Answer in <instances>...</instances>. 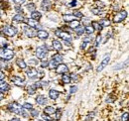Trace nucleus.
<instances>
[{
	"mask_svg": "<svg viewBox=\"0 0 129 121\" xmlns=\"http://www.w3.org/2000/svg\"><path fill=\"white\" fill-rule=\"evenodd\" d=\"M15 10L17 11L18 13H20V14H22V13H23V10H22V7H20L19 5H17V6L15 7Z\"/></svg>",
	"mask_w": 129,
	"mask_h": 121,
	"instance_id": "obj_41",
	"label": "nucleus"
},
{
	"mask_svg": "<svg viewBox=\"0 0 129 121\" xmlns=\"http://www.w3.org/2000/svg\"><path fill=\"white\" fill-rule=\"evenodd\" d=\"M3 98H4V94L2 93V91H0V101H1Z\"/></svg>",
	"mask_w": 129,
	"mask_h": 121,
	"instance_id": "obj_50",
	"label": "nucleus"
},
{
	"mask_svg": "<svg viewBox=\"0 0 129 121\" xmlns=\"http://www.w3.org/2000/svg\"><path fill=\"white\" fill-rule=\"evenodd\" d=\"M74 18H75L74 15H71V14H69V15H64V20H65L66 22H70V21H72V20H74Z\"/></svg>",
	"mask_w": 129,
	"mask_h": 121,
	"instance_id": "obj_29",
	"label": "nucleus"
},
{
	"mask_svg": "<svg viewBox=\"0 0 129 121\" xmlns=\"http://www.w3.org/2000/svg\"><path fill=\"white\" fill-rule=\"evenodd\" d=\"M48 48L46 45H44V46H40V47H38L36 49V57L38 59H40V60H44V59H46L47 57V54H48Z\"/></svg>",
	"mask_w": 129,
	"mask_h": 121,
	"instance_id": "obj_3",
	"label": "nucleus"
},
{
	"mask_svg": "<svg viewBox=\"0 0 129 121\" xmlns=\"http://www.w3.org/2000/svg\"><path fill=\"white\" fill-rule=\"evenodd\" d=\"M85 30H86V32L87 33L88 35H91L92 33L94 32V28H93V26L92 25H89V26H86V28H85Z\"/></svg>",
	"mask_w": 129,
	"mask_h": 121,
	"instance_id": "obj_27",
	"label": "nucleus"
},
{
	"mask_svg": "<svg viewBox=\"0 0 129 121\" xmlns=\"http://www.w3.org/2000/svg\"><path fill=\"white\" fill-rule=\"evenodd\" d=\"M48 65H49V62H47L46 60H42V62H41V68H43V69H44V68H47Z\"/></svg>",
	"mask_w": 129,
	"mask_h": 121,
	"instance_id": "obj_38",
	"label": "nucleus"
},
{
	"mask_svg": "<svg viewBox=\"0 0 129 121\" xmlns=\"http://www.w3.org/2000/svg\"><path fill=\"white\" fill-rule=\"evenodd\" d=\"M42 118H43V120H47V121L48 120H51V118H50L49 116H47V115H45V113L42 115Z\"/></svg>",
	"mask_w": 129,
	"mask_h": 121,
	"instance_id": "obj_47",
	"label": "nucleus"
},
{
	"mask_svg": "<svg viewBox=\"0 0 129 121\" xmlns=\"http://www.w3.org/2000/svg\"><path fill=\"white\" fill-rule=\"evenodd\" d=\"M56 119H60L61 118V115H62V110H61V108H58V109H56Z\"/></svg>",
	"mask_w": 129,
	"mask_h": 121,
	"instance_id": "obj_34",
	"label": "nucleus"
},
{
	"mask_svg": "<svg viewBox=\"0 0 129 121\" xmlns=\"http://www.w3.org/2000/svg\"><path fill=\"white\" fill-rule=\"evenodd\" d=\"M41 17H42V15H41L40 12H38V11H35V10L32 11V13H31V18H32V19H34V20L38 21V20L41 19Z\"/></svg>",
	"mask_w": 129,
	"mask_h": 121,
	"instance_id": "obj_19",
	"label": "nucleus"
},
{
	"mask_svg": "<svg viewBox=\"0 0 129 121\" xmlns=\"http://www.w3.org/2000/svg\"><path fill=\"white\" fill-rule=\"evenodd\" d=\"M62 81L64 82V84H70L71 82V76L70 75H67V74H64V75H63V78H62Z\"/></svg>",
	"mask_w": 129,
	"mask_h": 121,
	"instance_id": "obj_26",
	"label": "nucleus"
},
{
	"mask_svg": "<svg viewBox=\"0 0 129 121\" xmlns=\"http://www.w3.org/2000/svg\"><path fill=\"white\" fill-rule=\"evenodd\" d=\"M70 76H71V78H72V80H75V81H76V80H77V78H78V76H77L76 74H72V75H70Z\"/></svg>",
	"mask_w": 129,
	"mask_h": 121,
	"instance_id": "obj_46",
	"label": "nucleus"
},
{
	"mask_svg": "<svg viewBox=\"0 0 129 121\" xmlns=\"http://www.w3.org/2000/svg\"><path fill=\"white\" fill-rule=\"evenodd\" d=\"M85 32H86L85 27L78 26V27H76V35H82Z\"/></svg>",
	"mask_w": 129,
	"mask_h": 121,
	"instance_id": "obj_25",
	"label": "nucleus"
},
{
	"mask_svg": "<svg viewBox=\"0 0 129 121\" xmlns=\"http://www.w3.org/2000/svg\"><path fill=\"white\" fill-rule=\"evenodd\" d=\"M109 60H110V56L108 55V56H106V57L103 59V60H102L101 63H100V65L97 67V69H96L97 73H100V71H101V70L106 67V65H107V64L109 63Z\"/></svg>",
	"mask_w": 129,
	"mask_h": 121,
	"instance_id": "obj_9",
	"label": "nucleus"
},
{
	"mask_svg": "<svg viewBox=\"0 0 129 121\" xmlns=\"http://www.w3.org/2000/svg\"><path fill=\"white\" fill-rule=\"evenodd\" d=\"M1 14H2V12H1V11H0V17H1Z\"/></svg>",
	"mask_w": 129,
	"mask_h": 121,
	"instance_id": "obj_53",
	"label": "nucleus"
},
{
	"mask_svg": "<svg viewBox=\"0 0 129 121\" xmlns=\"http://www.w3.org/2000/svg\"><path fill=\"white\" fill-rule=\"evenodd\" d=\"M12 1H13L16 5H22V4L25 2V0H12Z\"/></svg>",
	"mask_w": 129,
	"mask_h": 121,
	"instance_id": "obj_39",
	"label": "nucleus"
},
{
	"mask_svg": "<svg viewBox=\"0 0 129 121\" xmlns=\"http://www.w3.org/2000/svg\"><path fill=\"white\" fill-rule=\"evenodd\" d=\"M26 74L29 76V79H34L38 76V70L34 68H29L26 70Z\"/></svg>",
	"mask_w": 129,
	"mask_h": 121,
	"instance_id": "obj_10",
	"label": "nucleus"
},
{
	"mask_svg": "<svg viewBox=\"0 0 129 121\" xmlns=\"http://www.w3.org/2000/svg\"><path fill=\"white\" fill-rule=\"evenodd\" d=\"M74 16H75L76 18H78V19H81V18H82V17H83L82 13H81V12H80V11H76V12L74 13Z\"/></svg>",
	"mask_w": 129,
	"mask_h": 121,
	"instance_id": "obj_36",
	"label": "nucleus"
},
{
	"mask_svg": "<svg viewBox=\"0 0 129 121\" xmlns=\"http://www.w3.org/2000/svg\"><path fill=\"white\" fill-rule=\"evenodd\" d=\"M77 88H76V86H71V90H70V93L71 94H74L75 92H76Z\"/></svg>",
	"mask_w": 129,
	"mask_h": 121,
	"instance_id": "obj_40",
	"label": "nucleus"
},
{
	"mask_svg": "<svg viewBox=\"0 0 129 121\" xmlns=\"http://www.w3.org/2000/svg\"><path fill=\"white\" fill-rule=\"evenodd\" d=\"M36 101L38 104H40V105H44V104H46L47 103V98L45 97L44 95L40 94V95H38L37 98H36Z\"/></svg>",
	"mask_w": 129,
	"mask_h": 121,
	"instance_id": "obj_17",
	"label": "nucleus"
},
{
	"mask_svg": "<svg viewBox=\"0 0 129 121\" xmlns=\"http://www.w3.org/2000/svg\"><path fill=\"white\" fill-rule=\"evenodd\" d=\"M25 20V18H24V16L23 15H21L20 13H18L17 15H15L14 17L12 18V21L13 22H16V23H22Z\"/></svg>",
	"mask_w": 129,
	"mask_h": 121,
	"instance_id": "obj_18",
	"label": "nucleus"
},
{
	"mask_svg": "<svg viewBox=\"0 0 129 121\" xmlns=\"http://www.w3.org/2000/svg\"><path fill=\"white\" fill-rule=\"evenodd\" d=\"M26 7H27V9L29 11H34L36 9V5L34 3H29V4L26 5Z\"/></svg>",
	"mask_w": 129,
	"mask_h": 121,
	"instance_id": "obj_31",
	"label": "nucleus"
},
{
	"mask_svg": "<svg viewBox=\"0 0 129 121\" xmlns=\"http://www.w3.org/2000/svg\"><path fill=\"white\" fill-rule=\"evenodd\" d=\"M3 34L8 37H13L17 34V29L11 25H7L3 28Z\"/></svg>",
	"mask_w": 129,
	"mask_h": 121,
	"instance_id": "obj_4",
	"label": "nucleus"
},
{
	"mask_svg": "<svg viewBox=\"0 0 129 121\" xmlns=\"http://www.w3.org/2000/svg\"><path fill=\"white\" fill-rule=\"evenodd\" d=\"M26 22H27V24L28 26H30V27H33V28H41V26L39 25V23L34 20V19H26Z\"/></svg>",
	"mask_w": 129,
	"mask_h": 121,
	"instance_id": "obj_14",
	"label": "nucleus"
},
{
	"mask_svg": "<svg viewBox=\"0 0 129 121\" xmlns=\"http://www.w3.org/2000/svg\"><path fill=\"white\" fill-rule=\"evenodd\" d=\"M126 17H127V12L126 11H120V12H118L114 16L113 21H114V23H119V22L124 20Z\"/></svg>",
	"mask_w": 129,
	"mask_h": 121,
	"instance_id": "obj_7",
	"label": "nucleus"
},
{
	"mask_svg": "<svg viewBox=\"0 0 129 121\" xmlns=\"http://www.w3.org/2000/svg\"><path fill=\"white\" fill-rule=\"evenodd\" d=\"M30 113H31V115H32L33 117H37L38 115H39V111L36 110V109H34V108H31L30 109Z\"/></svg>",
	"mask_w": 129,
	"mask_h": 121,
	"instance_id": "obj_33",
	"label": "nucleus"
},
{
	"mask_svg": "<svg viewBox=\"0 0 129 121\" xmlns=\"http://www.w3.org/2000/svg\"><path fill=\"white\" fill-rule=\"evenodd\" d=\"M15 56V53L12 50H9L6 48H0V59H3L5 60H12Z\"/></svg>",
	"mask_w": 129,
	"mask_h": 121,
	"instance_id": "obj_2",
	"label": "nucleus"
},
{
	"mask_svg": "<svg viewBox=\"0 0 129 121\" xmlns=\"http://www.w3.org/2000/svg\"><path fill=\"white\" fill-rule=\"evenodd\" d=\"M3 78H4V74L2 73L1 70H0V79H3Z\"/></svg>",
	"mask_w": 129,
	"mask_h": 121,
	"instance_id": "obj_51",
	"label": "nucleus"
},
{
	"mask_svg": "<svg viewBox=\"0 0 129 121\" xmlns=\"http://www.w3.org/2000/svg\"><path fill=\"white\" fill-rule=\"evenodd\" d=\"M92 26H93V28H94V30L95 29H97L98 31H100L102 29V26L100 25L99 23H97V22H93V24H92Z\"/></svg>",
	"mask_w": 129,
	"mask_h": 121,
	"instance_id": "obj_32",
	"label": "nucleus"
},
{
	"mask_svg": "<svg viewBox=\"0 0 129 121\" xmlns=\"http://www.w3.org/2000/svg\"><path fill=\"white\" fill-rule=\"evenodd\" d=\"M12 81L15 85H21L25 82V79L20 78V76H12Z\"/></svg>",
	"mask_w": 129,
	"mask_h": 121,
	"instance_id": "obj_15",
	"label": "nucleus"
},
{
	"mask_svg": "<svg viewBox=\"0 0 129 121\" xmlns=\"http://www.w3.org/2000/svg\"><path fill=\"white\" fill-rule=\"evenodd\" d=\"M0 46H2L3 48L6 47L5 46V39H3V38H0Z\"/></svg>",
	"mask_w": 129,
	"mask_h": 121,
	"instance_id": "obj_44",
	"label": "nucleus"
},
{
	"mask_svg": "<svg viewBox=\"0 0 129 121\" xmlns=\"http://www.w3.org/2000/svg\"><path fill=\"white\" fill-rule=\"evenodd\" d=\"M55 34L66 42H71L72 41V37L68 32H65V31H62V30H56Z\"/></svg>",
	"mask_w": 129,
	"mask_h": 121,
	"instance_id": "obj_5",
	"label": "nucleus"
},
{
	"mask_svg": "<svg viewBox=\"0 0 129 121\" xmlns=\"http://www.w3.org/2000/svg\"><path fill=\"white\" fill-rule=\"evenodd\" d=\"M29 64H30V65H35L38 64V60H34V59H31V60H29Z\"/></svg>",
	"mask_w": 129,
	"mask_h": 121,
	"instance_id": "obj_42",
	"label": "nucleus"
},
{
	"mask_svg": "<svg viewBox=\"0 0 129 121\" xmlns=\"http://www.w3.org/2000/svg\"><path fill=\"white\" fill-rule=\"evenodd\" d=\"M80 22H78L77 20H72V21H70V28H72V29H76V27H78L80 26Z\"/></svg>",
	"mask_w": 129,
	"mask_h": 121,
	"instance_id": "obj_23",
	"label": "nucleus"
},
{
	"mask_svg": "<svg viewBox=\"0 0 129 121\" xmlns=\"http://www.w3.org/2000/svg\"><path fill=\"white\" fill-rule=\"evenodd\" d=\"M9 89H10V86H9V84H7V82L2 80V79H0V91L6 92Z\"/></svg>",
	"mask_w": 129,
	"mask_h": 121,
	"instance_id": "obj_13",
	"label": "nucleus"
},
{
	"mask_svg": "<svg viewBox=\"0 0 129 121\" xmlns=\"http://www.w3.org/2000/svg\"><path fill=\"white\" fill-rule=\"evenodd\" d=\"M86 45H87V42H85V41H83V43L81 45V48L83 50V49H86Z\"/></svg>",
	"mask_w": 129,
	"mask_h": 121,
	"instance_id": "obj_48",
	"label": "nucleus"
},
{
	"mask_svg": "<svg viewBox=\"0 0 129 121\" xmlns=\"http://www.w3.org/2000/svg\"><path fill=\"white\" fill-rule=\"evenodd\" d=\"M7 108L10 112H13L15 114H20L23 117H27V114L23 110V106H21L17 102H11L7 105Z\"/></svg>",
	"mask_w": 129,
	"mask_h": 121,
	"instance_id": "obj_1",
	"label": "nucleus"
},
{
	"mask_svg": "<svg viewBox=\"0 0 129 121\" xmlns=\"http://www.w3.org/2000/svg\"><path fill=\"white\" fill-rule=\"evenodd\" d=\"M53 48L55 49V50H57V51H61L62 49H63V46H62V44H61L60 41L54 40L53 41Z\"/></svg>",
	"mask_w": 129,
	"mask_h": 121,
	"instance_id": "obj_20",
	"label": "nucleus"
},
{
	"mask_svg": "<svg viewBox=\"0 0 129 121\" xmlns=\"http://www.w3.org/2000/svg\"><path fill=\"white\" fill-rule=\"evenodd\" d=\"M59 96H60V92H59L58 90H56V89H51V90L49 91V97L51 98V99L56 100Z\"/></svg>",
	"mask_w": 129,
	"mask_h": 121,
	"instance_id": "obj_16",
	"label": "nucleus"
},
{
	"mask_svg": "<svg viewBox=\"0 0 129 121\" xmlns=\"http://www.w3.org/2000/svg\"><path fill=\"white\" fill-rule=\"evenodd\" d=\"M23 108H25V109H28V110H30L31 108H33V105L31 103H25L24 105H23Z\"/></svg>",
	"mask_w": 129,
	"mask_h": 121,
	"instance_id": "obj_37",
	"label": "nucleus"
},
{
	"mask_svg": "<svg viewBox=\"0 0 129 121\" xmlns=\"http://www.w3.org/2000/svg\"><path fill=\"white\" fill-rule=\"evenodd\" d=\"M16 64H17V65H18L19 68H21V69H26V68H27L26 63H25L22 59H18L17 62H16Z\"/></svg>",
	"mask_w": 129,
	"mask_h": 121,
	"instance_id": "obj_24",
	"label": "nucleus"
},
{
	"mask_svg": "<svg viewBox=\"0 0 129 121\" xmlns=\"http://www.w3.org/2000/svg\"><path fill=\"white\" fill-rule=\"evenodd\" d=\"M76 4V0H72V2L70 4V6H71V7H74Z\"/></svg>",
	"mask_w": 129,
	"mask_h": 121,
	"instance_id": "obj_49",
	"label": "nucleus"
},
{
	"mask_svg": "<svg viewBox=\"0 0 129 121\" xmlns=\"http://www.w3.org/2000/svg\"><path fill=\"white\" fill-rule=\"evenodd\" d=\"M127 117H128V113L126 112V113H124L122 115V117H121V120L122 121H125V120H127Z\"/></svg>",
	"mask_w": 129,
	"mask_h": 121,
	"instance_id": "obj_45",
	"label": "nucleus"
},
{
	"mask_svg": "<svg viewBox=\"0 0 129 121\" xmlns=\"http://www.w3.org/2000/svg\"><path fill=\"white\" fill-rule=\"evenodd\" d=\"M101 39H102L101 36H97V37H96V44H95V46H96V47H98L99 43L101 42Z\"/></svg>",
	"mask_w": 129,
	"mask_h": 121,
	"instance_id": "obj_43",
	"label": "nucleus"
},
{
	"mask_svg": "<svg viewBox=\"0 0 129 121\" xmlns=\"http://www.w3.org/2000/svg\"><path fill=\"white\" fill-rule=\"evenodd\" d=\"M56 71H57V74H64L69 71V68H68V65L65 64H59L58 67L56 68Z\"/></svg>",
	"mask_w": 129,
	"mask_h": 121,
	"instance_id": "obj_8",
	"label": "nucleus"
},
{
	"mask_svg": "<svg viewBox=\"0 0 129 121\" xmlns=\"http://www.w3.org/2000/svg\"><path fill=\"white\" fill-rule=\"evenodd\" d=\"M55 111H56V109L53 106H47V107H45V109H44V113L49 114V115L54 114Z\"/></svg>",
	"mask_w": 129,
	"mask_h": 121,
	"instance_id": "obj_21",
	"label": "nucleus"
},
{
	"mask_svg": "<svg viewBox=\"0 0 129 121\" xmlns=\"http://www.w3.org/2000/svg\"><path fill=\"white\" fill-rule=\"evenodd\" d=\"M58 65H59V63H58V62H57V60H56L55 59H53V58H52V60L49 62L48 67H49L50 69H56V68L58 67Z\"/></svg>",
	"mask_w": 129,
	"mask_h": 121,
	"instance_id": "obj_22",
	"label": "nucleus"
},
{
	"mask_svg": "<svg viewBox=\"0 0 129 121\" xmlns=\"http://www.w3.org/2000/svg\"><path fill=\"white\" fill-rule=\"evenodd\" d=\"M37 36L39 39H41V40H47L49 37V33L45 30H39L37 32Z\"/></svg>",
	"mask_w": 129,
	"mask_h": 121,
	"instance_id": "obj_12",
	"label": "nucleus"
},
{
	"mask_svg": "<svg viewBox=\"0 0 129 121\" xmlns=\"http://www.w3.org/2000/svg\"><path fill=\"white\" fill-rule=\"evenodd\" d=\"M99 24L101 25L102 27H106V26H109V25H110V22H109V20H107V19H102V20H100Z\"/></svg>",
	"mask_w": 129,
	"mask_h": 121,
	"instance_id": "obj_28",
	"label": "nucleus"
},
{
	"mask_svg": "<svg viewBox=\"0 0 129 121\" xmlns=\"http://www.w3.org/2000/svg\"><path fill=\"white\" fill-rule=\"evenodd\" d=\"M23 31H24V34L28 38H34V37L37 36V31L35 30V28H33V27L25 26L23 28Z\"/></svg>",
	"mask_w": 129,
	"mask_h": 121,
	"instance_id": "obj_6",
	"label": "nucleus"
},
{
	"mask_svg": "<svg viewBox=\"0 0 129 121\" xmlns=\"http://www.w3.org/2000/svg\"><path fill=\"white\" fill-rule=\"evenodd\" d=\"M35 90H36V86L35 85H30L29 86V89H28V91H29V94H34Z\"/></svg>",
	"mask_w": 129,
	"mask_h": 121,
	"instance_id": "obj_35",
	"label": "nucleus"
},
{
	"mask_svg": "<svg viewBox=\"0 0 129 121\" xmlns=\"http://www.w3.org/2000/svg\"><path fill=\"white\" fill-rule=\"evenodd\" d=\"M53 59H55V60H57V62H58L59 64H60V63H62V62H63V57H62L60 54H56L55 56L53 57Z\"/></svg>",
	"mask_w": 129,
	"mask_h": 121,
	"instance_id": "obj_30",
	"label": "nucleus"
},
{
	"mask_svg": "<svg viewBox=\"0 0 129 121\" xmlns=\"http://www.w3.org/2000/svg\"><path fill=\"white\" fill-rule=\"evenodd\" d=\"M52 7V3L51 1H49V0H43L42 3H41V8L43 11H48L50 10Z\"/></svg>",
	"mask_w": 129,
	"mask_h": 121,
	"instance_id": "obj_11",
	"label": "nucleus"
},
{
	"mask_svg": "<svg viewBox=\"0 0 129 121\" xmlns=\"http://www.w3.org/2000/svg\"><path fill=\"white\" fill-rule=\"evenodd\" d=\"M11 120H20V119H19V118H17V117H14V118H12Z\"/></svg>",
	"mask_w": 129,
	"mask_h": 121,
	"instance_id": "obj_52",
	"label": "nucleus"
}]
</instances>
